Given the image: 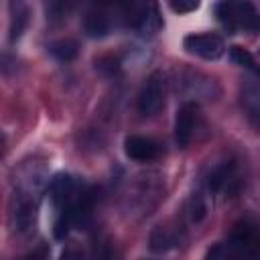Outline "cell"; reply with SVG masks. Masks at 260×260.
I'll return each mask as SVG.
<instances>
[{"instance_id": "cell-11", "label": "cell", "mask_w": 260, "mask_h": 260, "mask_svg": "<svg viewBox=\"0 0 260 260\" xmlns=\"http://www.w3.org/2000/svg\"><path fill=\"white\" fill-rule=\"evenodd\" d=\"M162 26V20H160V16H158V10H156V6L154 4H146L144 6V10L140 12V16H138V20L134 22V28L140 32V35H154L158 28Z\"/></svg>"}, {"instance_id": "cell-10", "label": "cell", "mask_w": 260, "mask_h": 260, "mask_svg": "<svg viewBox=\"0 0 260 260\" xmlns=\"http://www.w3.org/2000/svg\"><path fill=\"white\" fill-rule=\"evenodd\" d=\"M28 22V8L24 0H10V41L20 39Z\"/></svg>"}, {"instance_id": "cell-16", "label": "cell", "mask_w": 260, "mask_h": 260, "mask_svg": "<svg viewBox=\"0 0 260 260\" xmlns=\"http://www.w3.org/2000/svg\"><path fill=\"white\" fill-rule=\"evenodd\" d=\"M242 102H244V108L248 110V114L252 118L260 120V85L246 87V91L242 95Z\"/></svg>"}, {"instance_id": "cell-8", "label": "cell", "mask_w": 260, "mask_h": 260, "mask_svg": "<svg viewBox=\"0 0 260 260\" xmlns=\"http://www.w3.org/2000/svg\"><path fill=\"white\" fill-rule=\"evenodd\" d=\"M236 181V173H234V162H217L209 169L207 175V187L209 191H230V185Z\"/></svg>"}, {"instance_id": "cell-12", "label": "cell", "mask_w": 260, "mask_h": 260, "mask_svg": "<svg viewBox=\"0 0 260 260\" xmlns=\"http://www.w3.org/2000/svg\"><path fill=\"white\" fill-rule=\"evenodd\" d=\"M175 244H179V238H177V232L167 228V225H158L150 232V240H148V246L152 252H165L169 248H173Z\"/></svg>"}, {"instance_id": "cell-15", "label": "cell", "mask_w": 260, "mask_h": 260, "mask_svg": "<svg viewBox=\"0 0 260 260\" xmlns=\"http://www.w3.org/2000/svg\"><path fill=\"white\" fill-rule=\"evenodd\" d=\"M205 213H207V205H205L203 195L201 193H193L191 199L187 201V217H189V221L197 223V221H201L205 217Z\"/></svg>"}, {"instance_id": "cell-17", "label": "cell", "mask_w": 260, "mask_h": 260, "mask_svg": "<svg viewBox=\"0 0 260 260\" xmlns=\"http://www.w3.org/2000/svg\"><path fill=\"white\" fill-rule=\"evenodd\" d=\"M69 2L71 0H47V18L61 20L69 10Z\"/></svg>"}, {"instance_id": "cell-6", "label": "cell", "mask_w": 260, "mask_h": 260, "mask_svg": "<svg viewBox=\"0 0 260 260\" xmlns=\"http://www.w3.org/2000/svg\"><path fill=\"white\" fill-rule=\"evenodd\" d=\"M124 152L132 160L148 162V160H154L160 154V146H158L156 140L146 138V136H128L124 140Z\"/></svg>"}, {"instance_id": "cell-2", "label": "cell", "mask_w": 260, "mask_h": 260, "mask_svg": "<svg viewBox=\"0 0 260 260\" xmlns=\"http://www.w3.org/2000/svg\"><path fill=\"white\" fill-rule=\"evenodd\" d=\"M10 221L14 232L28 234L37 223V199L24 191H14L10 205Z\"/></svg>"}, {"instance_id": "cell-3", "label": "cell", "mask_w": 260, "mask_h": 260, "mask_svg": "<svg viewBox=\"0 0 260 260\" xmlns=\"http://www.w3.org/2000/svg\"><path fill=\"white\" fill-rule=\"evenodd\" d=\"M162 104H165V81H162V75L158 71H154L142 83L138 100H136V106H138V112L142 116L150 118V116L160 112Z\"/></svg>"}, {"instance_id": "cell-9", "label": "cell", "mask_w": 260, "mask_h": 260, "mask_svg": "<svg viewBox=\"0 0 260 260\" xmlns=\"http://www.w3.org/2000/svg\"><path fill=\"white\" fill-rule=\"evenodd\" d=\"M112 28V18L106 10H91L87 12L85 20H83V30L87 32V37H106Z\"/></svg>"}, {"instance_id": "cell-18", "label": "cell", "mask_w": 260, "mask_h": 260, "mask_svg": "<svg viewBox=\"0 0 260 260\" xmlns=\"http://www.w3.org/2000/svg\"><path fill=\"white\" fill-rule=\"evenodd\" d=\"M171 8L177 12V14H187V12H193L199 8L201 0H169Z\"/></svg>"}, {"instance_id": "cell-4", "label": "cell", "mask_w": 260, "mask_h": 260, "mask_svg": "<svg viewBox=\"0 0 260 260\" xmlns=\"http://www.w3.org/2000/svg\"><path fill=\"white\" fill-rule=\"evenodd\" d=\"M183 49L189 55H195V57H201L207 61H215L223 55L225 45H223L221 37H217L213 32H193L183 39Z\"/></svg>"}, {"instance_id": "cell-13", "label": "cell", "mask_w": 260, "mask_h": 260, "mask_svg": "<svg viewBox=\"0 0 260 260\" xmlns=\"http://www.w3.org/2000/svg\"><path fill=\"white\" fill-rule=\"evenodd\" d=\"M77 43L75 41H71V39H59V41H55V43H51L49 45V53L55 57V59H59V61H71V59H75L77 57Z\"/></svg>"}, {"instance_id": "cell-5", "label": "cell", "mask_w": 260, "mask_h": 260, "mask_svg": "<svg viewBox=\"0 0 260 260\" xmlns=\"http://www.w3.org/2000/svg\"><path fill=\"white\" fill-rule=\"evenodd\" d=\"M195 120H197V106L193 102L183 104L175 116V142L179 148H187V144L191 142Z\"/></svg>"}, {"instance_id": "cell-1", "label": "cell", "mask_w": 260, "mask_h": 260, "mask_svg": "<svg viewBox=\"0 0 260 260\" xmlns=\"http://www.w3.org/2000/svg\"><path fill=\"white\" fill-rule=\"evenodd\" d=\"M219 20L230 28L260 30V14L248 0H223L215 8Z\"/></svg>"}, {"instance_id": "cell-7", "label": "cell", "mask_w": 260, "mask_h": 260, "mask_svg": "<svg viewBox=\"0 0 260 260\" xmlns=\"http://www.w3.org/2000/svg\"><path fill=\"white\" fill-rule=\"evenodd\" d=\"M77 195H79V189H77V183H75L73 177L57 175V177L51 179V183H49V199L55 203L57 209L69 205Z\"/></svg>"}, {"instance_id": "cell-14", "label": "cell", "mask_w": 260, "mask_h": 260, "mask_svg": "<svg viewBox=\"0 0 260 260\" xmlns=\"http://www.w3.org/2000/svg\"><path fill=\"white\" fill-rule=\"evenodd\" d=\"M230 59H232L236 65H240V67H244V69H248V71L260 75V67H258L256 59L252 57V53H250L248 49L238 47V45H236V47H230Z\"/></svg>"}]
</instances>
